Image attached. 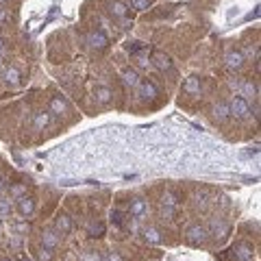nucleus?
Listing matches in <instances>:
<instances>
[{
	"label": "nucleus",
	"instance_id": "f257e3e1",
	"mask_svg": "<svg viewBox=\"0 0 261 261\" xmlns=\"http://www.w3.org/2000/svg\"><path fill=\"white\" fill-rule=\"evenodd\" d=\"M228 111H231V115H235V118L246 120L250 115V105L244 96H233L231 102H228Z\"/></svg>",
	"mask_w": 261,
	"mask_h": 261
},
{
	"label": "nucleus",
	"instance_id": "f03ea898",
	"mask_svg": "<svg viewBox=\"0 0 261 261\" xmlns=\"http://www.w3.org/2000/svg\"><path fill=\"white\" fill-rule=\"evenodd\" d=\"M185 237H187V242H189V244L198 246V244H203V242H207L209 231H207V228H205V226H200V224H194V226H189V228H187V233H185Z\"/></svg>",
	"mask_w": 261,
	"mask_h": 261
},
{
	"label": "nucleus",
	"instance_id": "7ed1b4c3",
	"mask_svg": "<svg viewBox=\"0 0 261 261\" xmlns=\"http://www.w3.org/2000/svg\"><path fill=\"white\" fill-rule=\"evenodd\" d=\"M13 203H16V211L24 218L33 216V211H35V198H31V196H26V194L20 196V198H16Z\"/></svg>",
	"mask_w": 261,
	"mask_h": 261
},
{
	"label": "nucleus",
	"instance_id": "20e7f679",
	"mask_svg": "<svg viewBox=\"0 0 261 261\" xmlns=\"http://www.w3.org/2000/svg\"><path fill=\"white\" fill-rule=\"evenodd\" d=\"M87 44H90V48H94V50H105L107 46H109V37H107L102 31H92L90 35H87Z\"/></svg>",
	"mask_w": 261,
	"mask_h": 261
},
{
	"label": "nucleus",
	"instance_id": "39448f33",
	"mask_svg": "<svg viewBox=\"0 0 261 261\" xmlns=\"http://www.w3.org/2000/svg\"><path fill=\"white\" fill-rule=\"evenodd\" d=\"M150 65H155L157 70L166 72V70H172V59L168 57L166 53H161V50H155V53L150 55Z\"/></svg>",
	"mask_w": 261,
	"mask_h": 261
},
{
	"label": "nucleus",
	"instance_id": "423d86ee",
	"mask_svg": "<svg viewBox=\"0 0 261 261\" xmlns=\"http://www.w3.org/2000/svg\"><path fill=\"white\" fill-rule=\"evenodd\" d=\"M137 90H139V96H142V100H155V98L159 96V90H157V85H155V83H150V81H142L137 85Z\"/></svg>",
	"mask_w": 261,
	"mask_h": 261
},
{
	"label": "nucleus",
	"instance_id": "0eeeda50",
	"mask_svg": "<svg viewBox=\"0 0 261 261\" xmlns=\"http://www.w3.org/2000/svg\"><path fill=\"white\" fill-rule=\"evenodd\" d=\"M107 9H109V13L113 18H118V20L129 18V7L124 2H120V0H109V2H107Z\"/></svg>",
	"mask_w": 261,
	"mask_h": 261
},
{
	"label": "nucleus",
	"instance_id": "6e6552de",
	"mask_svg": "<svg viewBox=\"0 0 261 261\" xmlns=\"http://www.w3.org/2000/svg\"><path fill=\"white\" fill-rule=\"evenodd\" d=\"M129 213L139 220L142 216H146L148 213V203L144 198H133L130 200V205H129Z\"/></svg>",
	"mask_w": 261,
	"mask_h": 261
},
{
	"label": "nucleus",
	"instance_id": "1a4fd4ad",
	"mask_svg": "<svg viewBox=\"0 0 261 261\" xmlns=\"http://www.w3.org/2000/svg\"><path fill=\"white\" fill-rule=\"evenodd\" d=\"M55 231H57L59 235H68V233L72 231V218H70L68 213H59V216L55 218Z\"/></svg>",
	"mask_w": 261,
	"mask_h": 261
},
{
	"label": "nucleus",
	"instance_id": "9d476101",
	"mask_svg": "<svg viewBox=\"0 0 261 261\" xmlns=\"http://www.w3.org/2000/svg\"><path fill=\"white\" fill-rule=\"evenodd\" d=\"M2 78L9 87H18L22 85V72L18 68H4L2 70Z\"/></svg>",
	"mask_w": 261,
	"mask_h": 261
},
{
	"label": "nucleus",
	"instance_id": "9b49d317",
	"mask_svg": "<svg viewBox=\"0 0 261 261\" xmlns=\"http://www.w3.org/2000/svg\"><path fill=\"white\" fill-rule=\"evenodd\" d=\"M41 246L55 250L59 246V233L55 231V228H46V231L41 233Z\"/></svg>",
	"mask_w": 261,
	"mask_h": 261
},
{
	"label": "nucleus",
	"instance_id": "f8f14e48",
	"mask_svg": "<svg viewBox=\"0 0 261 261\" xmlns=\"http://www.w3.org/2000/svg\"><path fill=\"white\" fill-rule=\"evenodd\" d=\"M244 63H246V57H244V53H240V50H231V53L226 55V65L231 70H242Z\"/></svg>",
	"mask_w": 261,
	"mask_h": 261
},
{
	"label": "nucleus",
	"instance_id": "ddd939ff",
	"mask_svg": "<svg viewBox=\"0 0 261 261\" xmlns=\"http://www.w3.org/2000/svg\"><path fill=\"white\" fill-rule=\"evenodd\" d=\"M253 253H255V248L250 244H246V242H242V244L235 246V257H237V261H253Z\"/></svg>",
	"mask_w": 261,
	"mask_h": 261
},
{
	"label": "nucleus",
	"instance_id": "4468645a",
	"mask_svg": "<svg viewBox=\"0 0 261 261\" xmlns=\"http://www.w3.org/2000/svg\"><path fill=\"white\" fill-rule=\"evenodd\" d=\"M13 211H16V203H13L11 196H0V216L11 218Z\"/></svg>",
	"mask_w": 261,
	"mask_h": 261
},
{
	"label": "nucleus",
	"instance_id": "2eb2a0df",
	"mask_svg": "<svg viewBox=\"0 0 261 261\" xmlns=\"http://www.w3.org/2000/svg\"><path fill=\"white\" fill-rule=\"evenodd\" d=\"M122 83L127 87H137L139 83H142L139 72H137V70H124V72H122Z\"/></svg>",
	"mask_w": 261,
	"mask_h": 261
},
{
	"label": "nucleus",
	"instance_id": "dca6fc26",
	"mask_svg": "<svg viewBox=\"0 0 261 261\" xmlns=\"http://www.w3.org/2000/svg\"><path fill=\"white\" fill-rule=\"evenodd\" d=\"M213 118H216L218 122H226V120L231 118V111H228V102H218V105L213 107Z\"/></svg>",
	"mask_w": 261,
	"mask_h": 261
},
{
	"label": "nucleus",
	"instance_id": "f3484780",
	"mask_svg": "<svg viewBox=\"0 0 261 261\" xmlns=\"http://www.w3.org/2000/svg\"><path fill=\"white\" fill-rule=\"evenodd\" d=\"M68 111V102H65V98L61 96H53V100H50V113L55 115H61Z\"/></svg>",
	"mask_w": 261,
	"mask_h": 261
},
{
	"label": "nucleus",
	"instance_id": "a211bd4d",
	"mask_svg": "<svg viewBox=\"0 0 261 261\" xmlns=\"http://www.w3.org/2000/svg\"><path fill=\"white\" fill-rule=\"evenodd\" d=\"M111 90L109 87H96L94 90V98H96V102H100V105H109L111 102Z\"/></svg>",
	"mask_w": 261,
	"mask_h": 261
},
{
	"label": "nucleus",
	"instance_id": "6ab92c4d",
	"mask_svg": "<svg viewBox=\"0 0 261 261\" xmlns=\"http://www.w3.org/2000/svg\"><path fill=\"white\" fill-rule=\"evenodd\" d=\"M228 231H231V226L226 224L224 220H213V224H211V233L213 235H218V237H224V235H228Z\"/></svg>",
	"mask_w": 261,
	"mask_h": 261
},
{
	"label": "nucleus",
	"instance_id": "aec40b11",
	"mask_svg": "<svg viewBox=\"0 0 261 261\" xmlns=\"http://www.w3.org/2000/svg\"><path fill=\"white\" fill-rule=\"evenodd\" d=\"M144 240H146V244H161V233L157 231V228H152V226H148V228H144Z\"/></svg>",
	"mask_w": 261,
	"mask_h": 261
},
{
	"label": "nucleus",
	"instance_id": "412c9836",
	"mask_svg": "<svg viewBox=\"0 0 261 261\" xmlns=\"http://www.w3.org/2000/svg\"><path fill=\"white\" fill-rule=\"evenodd\" d=\"M183 92H187V94H200V78L189 76L187 81L183 83Z\"/></svg>",
	"mask_w": 261,
	"mask_h": 261
},
{
	"label": "nucleus",
	"instance_id": "4be33fe9",
	"mask_svg": "<svg viewBox=\"0 0 261 261\" xmlns=\"http://www.w3.org/2000/svg\"><path fill=\"white\" fill-rule=\"evenodd\" d=\"M33 124H35V129H37V130L46 129V127L50 124V113H48V111H39V113L35 115V122H33Z\"/></svg>",
	"mask_w": 261,
	"mask_h": 261
},
{
	"label": "nucleus",
	"instance_id": "5701e85b",
	"mask_svg": "<svg viewBox=\"0 0 261 261\" xmlns=\"http://www.w3.org/2000/svg\"><path fill=\"white\" fill-rule=\"evenodd\" d=\"M161 203H163V207H179V196H176L174 192H166V194H163V200H161Z\"/></svg>",
	"mask_w": 261,
	"mask_h": 261
},
{
	"label": "nucleus",
	"instance_id": "b1692460",
	"mask_svg": "<svg viewBox=\"0 0 261 261\" xmlns=\"http://www.w3.org/2000/svg\"><path fill=\"white\" fill-rule=\"evenodd\" d=\"M26 192V185L24 183H20V185H13V187H9V196H11L13 200L16 198H20V196H24Z\"/></svg>",
	"mask_w": 261,
	"mask_h": 261
},
{
	"label": "nucleus",
	"instance_id": "393cba45",
	"mask_svg": "<svg viewBox=\"0 0 261 261\" xmlns=\"http://www.w3.org/2000/svg\"><path fill=\"white\" fill-rule=\"evenodd\" d=\"M242 96H257V87L250 81H246L244 85H242Z\"/></svg>",
	"mask_w": 261,
	"mask_h": 261
},
{
	"label": "nucleus",
	"instance_id": "a878e982",
	"mask_svg": "<svg viewBox=\"0 0 261 261\" xmlns=\"http://www.w3.org/2000/svg\"><path fill=\"white\" fill-rule=\"evenodd\" d=\"M83 261H102V257L96 250H85V253H83Z\"/></svg>",
	"mask_w": 261,
	"mask_h": 261
},
{
	"label": "nucleus",
	"instance_id": "bb28decb",
	"mask_svg": "<svg viewBox=\"0 0 261 261\" xmlns=\"http://www.w3.org/2000/svg\"><path fill=\"white\" fill-rule=\"evenodd\" d=\"M39 261H53V250L46 248V246H41V250H39Z\"/></svg>",
	"mask_w": 261,
	"mask_h": 261
},
{
	"label": "nucleus",
	"instance_id": "cd10ccee",
	"mask_svg": "<svg viewBox=\"0 0 261 261\" xmlns=\"http://www.w3.org/2000/svg\"><path fill=\"white\" fill-rule=\"evenodd\" d=\"M130 4H133V9H137V11L148 9V0H130Z\"/></svg>",
	"mask_w": 261,
	"mask_h": 261
},
{
	"label": "nucleus",
	"instance_id": "c85d7f7f",
	"mask_svg": "<svg viewBox=\"0 0 261 261\" xmlns=\"http://www.w3.org/2000/svg\"><path fill=\"white\" fill-rule=\"evenodd\" d=\"M102 261H124V259H122V255L120 253H107V257Z\"/></svg>",
	"mask_w": 261,
	"mask_h": 261
},
{
	"label": "nucleus",
	"instance_id": "c756f323",
	"mask_svg": "<svg viewBox=\"0 0 261 261\" xmlns=\"http://www.w3.org/2000/svg\"><path fill=\"white\" fill-rule=\"evenodd\" d=\"M29 228H31V226H29V222H20V224H18V231H22V233H24V231L29 233Z\"/></svg>",
	"mask_w": 261,
	"mask_h": 261
},
{
	"label": "nucleus",
	"instance_id": "7c9ffc66",
	"mask_svg": "<svg viewBox=\"0 0 261 261\" xmlns=\"http://www.w3.org/2000/svg\"><path fill=\"white\" fill-rule=\"evenodd\" d=\"M7 18H9L7 9H2V7H0V24H2V22H4V20H7Z\"/></svg>",
	"mask_w": 261,
	"mask_h": 261
},
{
	"label": "nucleus",
	"instance_id": "2f4dec72",
	"mask_svg": "<svg viewBox=\"0 0 261 261\" xmlns=\"http://www.w3.org/2000/svg\"><path fill=\"white\" fill-rule=\"evenodd\" d=\"M246 55H250V57H253V46H248V48H246ZM244 55V57H246ZM255 59H259V50H255Z\"/></svg>",
	"mask_w": 261,
	"mask_h": 261
},
{
	"label": "nucleus",
	"instance_id": "473e14b6",
	"mask_svg": "<svg viewBox=\"0 0 261 261\" xmlns=\"http://www.w3.org/2000/svg\"><path fill=\"white\" fill-rule=\"evenodd\" d=\"M4 61H7V59H4L2 50H0V72H2V70H4V68H7V65H4Z\"/></svg>",
	"mask_w": 261,
	"mask_h": 261
},
{
	"label": "nucleus",
	"instance_id": "72a5a7b5",
	"mask_svg": "<svg viewBox=\"0 0 261 261\" xmlns=\"http://www.w3.org/2000/svg\"><path fill=\"white\" fill-rule=\"evenodd\" d=\"M4 189H7V181H4V179H0V196L4 194Z\"/></svg>",
	"mask_w": 261,
	"mask_h": 261
},
{
	"label": "nucleus",
	"instance_id": "f704fd0d",
	"mask_svg": "<svg viewBox=\"0 0 261 261\" xmlns=\"http://www.w3.org/2000/svg\"><path fill=\"white\" fill-rule=\"evenodd\" d=\"M4 48V39H2V37H0V50H2Z\"/></svg>",
	"mask_w": 261,
	"mask_h": 261
},
{
	"label": "nucleus",
	"instance_id": "c9c22d12",
	"mask_svg": "<svg viewBox=\"0 0 261 261\" xmlns=\"http://www.w3.org/2000/svg\"><path fill=\"white\" fill-rule=\"evenodd\" d=\"M2 2H9V0H0V4H2Z\"/></svg>",
	"mask_w": 261,
	"mask_h": 261
},
{
	"label": "nucleus",
	"instance_id": "e433bc0d",
	"mask_svg": "<svg viewBox=\"0 0 261 261\" xmlns=\"http://www.w3.org/2000/svg\"><path fill=\"white\" fill-rule=\"evenodd\" d=\"M0 261H11V259H0Z\"/></svg>",
	"mask_w": 261,
	"mask_h": 261
},
{
	"label": "nucleus",
	"instance_id": "4c0bfd02",
	"mask_svg": "<svg viewBox=\"0 0 261 261\" xmlns=\"http://www.w3.org/2000/svg\"><path fill=\"white\" fill-rule=\"evenodd\" d=\"M22 261H31V259H22Z\"/></svg>",
	"mask_w": 261,
	"mask_h": 261
}]
</instances>
